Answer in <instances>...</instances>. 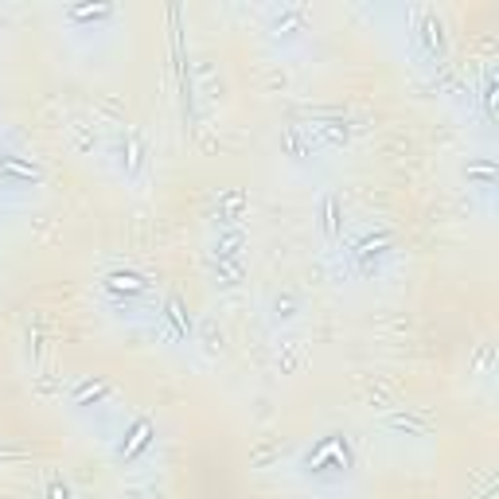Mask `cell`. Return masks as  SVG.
Listing matches in <instances>:
<instances>
[{"instance_id": "7a4b0ae2", "label": "cell", "mask_w": 499, "mask_h": 499, "mask_svg": "<svg viewBox=\"0 0 499 499\" xmlns=\"http://www.w3.org/2000/svg\"><path fill=\"white\" fill-rule=\"evenodd\" d=\"M106 289H110V293L137 297V293H145V289H148V281L140 277V273H133V269H113V273H106Z\"/></svg>"}, {"instance_id": "5b68a950", "label": "cell", "mask_w": 499, "mask_h": 499, "mask_svg": "<svg viewBox=\"0 0 499 499\" xmlns=\"http://www.w3.org/2000/svg\"><path fill=\"white\" fill-rule=\"evenodd\" d=\"M421 36H426L429 51H441V20H433V16H429L426 28H421Z\"/></svg>"}, {"instance_id": "3957f363", "label": "cell", "mask_w": 499, "mask_h": 499, "mask_svg": "<svg viewBox=\"0 0 499 499\" xmlns=\"http://www.w3.org/2000/svg\"><path fill=\"white\" fill-rule=\"evenodd\" d=\"M320 230L328 238H339V199L336 195H328L320 203Z\"/></svg>"}, {"instance_id": "8992f818", "label": "cell", "mask_w": 499, "mask_h": 499, "mask_svg": "<svg viewBox=\"0 0 499 499\" xmlns=\"http://www.w3.org/2000/svg\"><path fill=\"white\" fill-rule=\"evenodd\" d=\"M47 499H71V488H66L63 480H51V484H47Z\"/></svg>"}, {"instance_id": "277c9868", "label": "cell", "mask_w": 499, "mask_h": 499, "mask_svg": "<svg viewBox=\"0 0 499 499\" xmlns=\"http://www.w3.org/2000/svg\"><path fill=\"white\" fill-rule=\"evenodd\" d=\"M164 320H168L172 328H176V336H187L191 320H187L184 304H180V297H168V301H164Z\"/></svg>"}, {"instance_id": "6da1fadb", "label": "cell", "mask_w": 499, "mask_h": 499, "mask_svg": "<svg viewBox=\"0 0 499 499\" xmlns=\"http://www.w3.org/2000/svg\"><path fill=\"white\" fill-rule=\"evenodd\" d=\"M0 184L4 187H31V184H43V168L24 156H8L0 153Z\"/></svg>"}]
</instances>
